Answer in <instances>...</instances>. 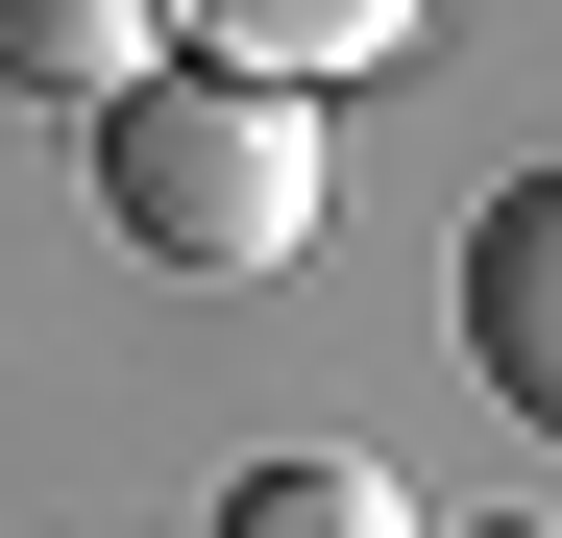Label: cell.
Returning <instances> with one entry per match:
<instances>
[{
    "label": "cell",
    "mask_w": 562,
    "mask_h": 538,
    "mask_svg": "<svg viewBox=\"0 0 562 538\" xmlns=\"http://www.w3.org/2000/svg\"><path fill=\"white\" fill-rule=\"evenodd\" d=\"M99 221H123L147 269H196V294L294 269V245H318V99H269V74H196V49H147L123 99H99Z\"/></svg>",
    "instance_id": "obj_1"
},
{
    "label": "cell",
    "mask_w": 562,
    "mask_h": 538,
    "mask_svg": "<svg viewBox=\"0 0 562 538\" xmlns=\"http://www.w3.org/2000/svg\"><path fill=\"white\" fill-rule=\"evenodd\" d=\"M464 368L562 440V171H514V197L464 221Z\"/></svg>",
    "instance_id": "obj_2"
},
{
    "label": "cell",
    "mask_w": 562,
    "mask_h": 538,
    "mask_svg": "<svg viewBox=\"0 0 562 538\" xmlns=\"http://www.w3.org/2000/svg\"><path fill=\"white\" fill-rule=\"evenodd\" d=\"M147 49H196V74H269V99H318V74L416 49V0H147Z\"/></svg>",
    "instance_id": "obj_3"
},
{
    "label": "cell",
    "mask_w": 562,
    "mask_h": 538,
    "mask_svg": "<svg viewBox=\"0 0 562 538\" xmlns=\"http://www.w3.org/2000/svg\"><path fill=\"white\" fill-rule=\"evenodd\" d=\"M0 74H25V99H74V123H99L123 74H147V0H0Z\"/></svg>",
    "instance_id": "obj_4"
},
{
    "label": "cell",
    "mask_w": 562,
    "mask_h": 538,
    "mask_svg": "<svg viewBox=\"0 0 562 538\" xmlns=\"http://www.w3.org/2000/svg\"><path fill=\"white\" fill-rule=\"evenodd\" d=\"M221 538H416L392 466H221Z\"/></svg>",
    "instance_id": "obj_5"
},
{
    "label": "cell",
    "mask_w": 562,
    "mask_h": 538,
    "mask_svg": "<svg viewBox=\"0 0 562 538\" xmlns=\"http://www.w3.org/2000/svg\"><path fill=\"white\" fill-rule=\"evenodd\" d=\"M416 538H562V514H416Z\"/></svg>",
    "instance_id": "obj_6"
}]
</instances>
